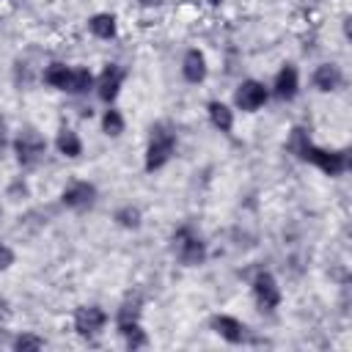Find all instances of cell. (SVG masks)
<instances>
[{
    "instance_id": "obj_3",
    "label": "cell",
    "mask_w": 352,
    "mask_h": 352,
    "mask_svg": "<svg viewBox=\"0 0 352 352\" xmlns=\"http://www.w3.org/2000/svg\"><path fill=\"white\" fill-rule=\"evenodd\" d=\"M14 151H16L19 165L30 168V165H36V162L44 157L47 140H44V135L36 132L33 126H25V129H19V135H16V140H14Z\"/></svg>"
},
{
    "instance_id": "obj_16",
    "label": "cell",
    "mask_w": 352,
    "mask_h": 352,
    "mask_svg": "<svg viewBox=\"0 0 352 352\" xmlns=\"http://www.w3.org/2000/svg\"><path fill=\"white\" fill-rule=\"evenodd\" d=\"M209 121L214 124V129L231 132V126H234V113H231L228 104H223V102H209Z\"/></svg>"
},
{
    "instance_id": "obj_14",
    "label": "cell",
    "mask_w": 352,
    "mask_h": 352,
    "mask_svg": "<svg viewBox=\"0 0 352 352\" xmlns=\"http://www.w3.org/2000/svg\"><path fill=\"white\" fill-rule=\"evenodd\" d=\"M55 146H58V151H60L63 157H80V154H82V143H80L77 132L69 129V126H63V129L58 132Z\"/></svg>"
},
{
    "instance_id": "obj_1",
    "label": "cell",
    "mask_w": 352,
    "mask_h": 352,
    "mask_svg": "<svg viewBox=\"0 0 352 352\" xmlns=\"http://www.w3.org/2000/svg\"><path fill=\"white\" fill-rule=\"evenodd\" d=\"M176 151V132L168 124H157L151 126V140L146 148V170H157L162 168Z\"/></svg>"
},
{
    "instance_id": "obj_5",
    "label": "cell",
    "mask_w": 352,
    "mask_h": 352,
    "mask_svg": "<svg viewBox=\"0 0 352 352\" xmlns=\"http://www.w3.org/2000/svg\"><path fill=\"white\" fill-rule=\"evenodd\" d=\"M253 297L261 311H275L280 305V286L270 272H258L253 278Z\"/></svg>"
},
{
    "instance_id": "obj_28",
    "label": "cell",
    "mask_w": 352,
    "mask_h": 352,
    "mask_svg": "<svg viewBox=\"0 0 352 352\" xmlns=\"http://www.w3.org/2000/svg\"><path fill=\"white\" fill-rule=\"evenodd\" d=\"M0 316H8V302L0 297Z\"/></svg>"
},
{
    "instance_id": "obj_23",
    "label": "cell",
    "mask_w": 352,
    "mask_h": 352,
    "mask_svg": "<svg viewBox=\"0 0 352 352\" xmlns=\"http://www.w3.org/2000/svg\"><path fill=\"white\" fill-rule=\"evenodd\" d=\"M138 314H140V302L138 300H126L121 308H118V324H126V322H138Z\"/></svg>"
},
{
    "instance_id": "obj_8",
    "label": "cell",
    "mask_w": 352,
    "mask_h": 352,
    "mask_svg": "<svg viewBox=\"0 0 352 352\" xmlns=\"http://www.w3.org/2000/svg\"><path fill=\"white\" fill-rule=\"evenodd\" d=\"M121 82H124V69H121L118 63L104 66L102 74H99V80H96V94H99V99H102V102H113V99L118 96V91H121Z\"/></svg>"
},
{
    "instance_id": "obj_10",
    "label": "cell",
    "mask_w": 352,
    "mask_h": 352,
    "mask_svg": "<svg viewBox=\"0 0 352 352\" xmlns=\"http://www.w3.org/2000/svg\"><path fill=\"white\" fill-rule=\"evenodd\" d=\"M212 330H214L220 338H226L228 344H242V341L248 338V327H245L236 316H228V314L214 316V319H212Z\"/></svg>"
},
{
    "instance_id": "obj_9",
    "label": "cell",
    "mask_w": 352,
    "mask_h": 352,
    "mask_svg": "<svg viewBox=\"0 0 352 352\" xmlns=\"http://www.w3.org/2000/svg\"><path fill=\"white\" fill-rule=\"evenodd\" d=\"M60 201H63V206H69V209H88V206L96 201V187H94L91 182H72V184L63 190Z\"/></svg>"
},
{
    "instance_id": "obj_18",
    "label": "cell",
    "mask_w": 352,
    "mask_h": 352,
    "mask_svg": "<svg viewBox=\"0 0 352 352\" xmlns=\"http://www.w3.org/2000/svg\"><path fill=\"white\" fill-rule=\"evenodd\" d=\"M69 66L66 63H50L47 69H44V82L47 85H52V88H66V82H69Z\"/></svg>"
},
{
    "instance_id": "obj_2",
    "label": "cell",
    "mask_w": 352,
    "mask_h": 352,
    "mask_svg": "<svg viewBox=\"0 0 352 352\" xmlns=\"http://www.w3.org/2000/svg\"><path fill=\"white\" fill-rule=\"evenodd\" d=\"M173 250H176V258L184 267H195V264H201L206 258V245L201 242V236L190 226H182L173 234Z\"/></svg>"
},
{
    "instance_id": "obj_26",
    "label": "cell",
    "mask_w": 352,
    "mask_h": 352,
    "mask_svg": "<svg viewBox=\"0 0 352 352\" xmlns=\"http://www.w3.org/2000/svg\"><path fill=\"white\" fill-rule=\"evenodd\" d=\"M3 148H6V121L0 118V154H3Z\"/></svg>"
},
{
    "instance_id": "obj_22",
    "label": "cell",
    "mask_w": 352,
    "mask_h": 352,
    "mask_svg": "<svg viewBox=\"0 0 352 352\" xmlns=\"http://www.w3.org/2000/svg\"><path fill=\"white\" fill-rule=\"evenodd\" d=\"M116 223L124 228H138L140 226V209L138 206H121L116 212Z\"/></svg>"
},
{
    "instance_id": "obj_24",
    "label": "cell",
    "mask_w": 352,
    "mask_h": 352,
    "mask_svg": "<svg viewBox=\"0 0 352 352\" xmlns=\"http://www.w3.org/2000/svg\"><path fill=\"white\" fill-rule=\"evenodd\" d=\"M41 346H44V341H41L38 336H30V333H22V336H16V338H14V349H16V352L41 349Z\"/></svg>"
},
{
    "instance_id": "obj_27",
    "label": "cell",
    "mask_w": 352,
    "mask_h": 352,
    "mask_svg": "<svg viewBox=\"0 0 352 352\" xmlns=\"http://www.w3.org/2000/svg\"><path fill=\"white\" fill-rule=\"evenodd\" d=\"M138 3H140L143 8H154V6H160L162 0H138Z\"/></svg>"
},
{
    "instance_id": "obj_25",
    "label": "cell",
    "mask_w": 352,
    "mask_h": 352,
    "mask_svg": "<svg viewBox=\"0 0 352 352\" xmlns=\"http://www.w3.org/2000/svg\"><path fill=\"white\" fill-rule=\"evenodd\" d=\"M11 264H14V250H11L8 245H3V242H0V272H3V270H8Z\"/></svg>"
},
{
    "instance_id": "obj_19",
    "label": "cell",
    "mask_w": 352,
    "mask_h": 352,
    "mask_svg": "<svg viewBox=\"0 0 352 352\" xmlns=\"http://www.w3.org/2000/svg\"><path fill=\"white\" fill-rule=\"evenodd\" d=\"M118 333L126 338V346H129V349H140V346H146V344H148V338H146V333L140 330V324H138V322L118 324Z\"/></svg>"
},
{
    "instance_id": "obj_12",
    "label": "cell",
    "mask_w": 352,
    "mask_h": 352,
    "mask_svg": "<svg viewBox=\"0 0 352 352\" xmlns=\"http://www.w3.org/2000/svg\"><path fill=\"white\" fill-rule=\"evenodd\" d=\"M182 74H184L187 82H201L206 77V58H204V52L190 50L184 55V60H182Z\"/></svg>"
},
{
    "instance_id": "obj_6",
    "label": "cell",
    "mask_w": 352,
    "mask_h": 352,
    "mask_svg": "<svg viewBox=\"0 0 352 352\" xmlns=\"http://www.w3.org/2000/svg\"><path fill=\"white\" fill-rule=\"evenodd\" d=\"M104 324H107V314H104L99 305H82V308H77V314H74V330H77L80 336H85V338L99 336V333L104 330Z\"/></svg>"
},
{
    "instance_id": "obj_15",
    "label": "cell",
    "mask_w": 352,
    "mask_h": 352,
    "mask_svg": "<svg viewBox=\"0 0 352 352\" xmlns=\"http://www.w3.org/2000/svg\"><path fill=\"white\" fill-rule=\"evenodd\" d=\"M88 30L96 36V38H113L116 36V16L113 14H94L88 19Z\"/></svg>"
},
{
    "instance_id": "obj_7",
    "label": "cell",
    "mask_w": 352,
    "mask_h": 352,
    "mask_svg": "<svg viewBox=\"0 0 352 352\" xmlns=\"http://www.w3.org/2000/svg\"><path fill=\"white\" fill-rule=\"evenodd\" d=\"M267 96H270V91L264 88V82H258V80H245V82L236 88L234 102H236L239 110L253 113V110H258V107L267 102Z\"/></svg>"
},
{
    "instance_id": "obj_30",
    "label": "cell",
    "mask_w": 352,
    "mask_h": 352,
    "mask_svg": "<svg viewBox=\"0 0 352 352\" xmlns=\"http://www.w3.org/2000/svg\"><path fill=\"white\" fill-rule=\"evenodd\" d=\"M0 344H3V330H0Z\"/></svg>"
},
{
    "instance_id": "obj_4",
    "label": "cell",
    "mask_w": 352,
    "mask_h": 352,
    "mask_svg": "<svg viewBox=\"0 0 352 352\" xmlns=\"http://www.w3.org/2000/svg\"><path fill=\"white\" fill-rule=\"evenodd\" d=\"M302 160L311 162V165H316L324 176H338V173H344L346 165H349L346 151H327V148H319V146H314V143L305 148Z\"/></svg>"
},
{
    "instance_id": "obj_11",
    "label": "cell",
    "mask_w": 352,
    "mask_h": 352,
    "mask_svg": "<svg viewBox=\"0 0 352 352\" xmlns=\"http://www.w3.org/2000/svg\"><path fill=\"white\" fill-rule=\"evenodd\" d=\"M297 88H300V74H297V69H294V66H289V63H286V66L275 74L272 91H275V96H278V99L292 102V99L297 96Z\"/></svg>"
},
{
    "instance_id": "obj_29",
    "label": "cell",
    "mask_w": 352,
    "mask_h": 352,
    "mask_svg": "<svg viewBox=\"0 0 352 352\" xmlns=\"http://www.w3.org/2000/svg\"><path fill=\"white\" fill-rule=\"evenodd\" d=\"M209 3H212V6H220V3H223V0H209Z\"/></svg>"
},
{
    "instance_id": "obj_20",
    "label": "cell",
    "mask_w": 352,
    "mask_h": 352,
    "mask_svg": "<svg viewBox=\"0 0 352 352\" xmlns=\"http://www.w3.org/2000/svg\"><path fill=\"white\" fill-rule=\"evenodd\" d=\"M286 146H289V151H292V154H297V157L302 160L305 148L311 146V138H308V132H305L302 126H294V129H292V135H289V143H286Z\"/></svg>"
},
{
    "instance_id": "obj_21",
    "label": "cell",
    "mask_w": 352,
    "mask_h": 352,
    "mask_svg": "<svg viewBox=\"0 0 352 352\" xmlns=\"http://www.w3.org/2000/svg\"><path fill=\"white\" fill-rule=\"evenodd\" d=\"M102 129H104V135L118 138V135L124 132V116H121L118 110H107V113L102 116Z\"/></svg>"
},
{
    "instance_id": "obj_17",
    "label": "cell",
    "mask_w": 352,
    "mask_h": 352,
    "mask_svg": "<svg viewBox=\"0 0 352 352\" xmlns=\"http://www.w3.org/2000/svg\"><path fill=\"white\" fill-rule=\"evenodd\" d=\"M91 88H94V74L88 69H72L69 72V82H66L63 91H69V94H88Z\"/></svg>"
},
{
    "instance_id": "obj_13",
    "label": "cell",
    "mask_w": 352,
    "mask_h": 352,
    "mask_svg": "<svg viewBox=\"0 0 352 352\" xmlns=\"http://www.w3.org/2000/svg\"><path fill=\"white\" fill-rule=\"evenodd\" d=\"M341 69L336 66V63H322V66H316V72H314V85L319 88V91H324V94H330V91H336L338 85H341Z\"/></svg>"
}]
</instances>
